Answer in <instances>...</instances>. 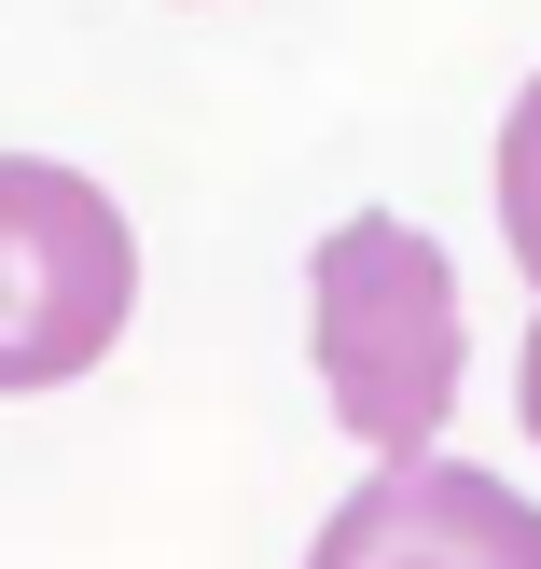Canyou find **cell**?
<instances>
[{
    "label": "cell",
    "mask_w": 541,
    "mask_h": 569,
    "mask_svg": "<svg viewBox=\"0 0 541 569\" xmlns=\"http://www.w3.org/2000/svg\"><path fill=\"white\" fill-rule=\"evenodd\" d=\"M500 237H514V264L541 278V83L514 98V126H500Z\"/></svg>",
    "instance_id": "cell-4"
},
{
    "label": "cell",
    "mask_w": 541,
    "mask_h": 569,
    "mask_svg": "<svg viewBox=\"0 0 541 569\" xmlns=\"http://www.w3.org/2000/svg\"><path fill=\"white\" fill-rule=\"evenodd\" d=\"M139 306V237L83 167L0 153V389H70Z\"/></svg>",
    "instance_id": "cell-2"
},
{
    "label": "cell",
    "mask_w": 541,
    "mask_h": 569,
    "mask_svg": "<svg viewBox=\"0 0 541 569\" xmlns=\"http://www.w3.org/2000/svg\"><path fill=\"white\" fill-rule=\"evenodd\" d=\"M514 417H528V445H541V320H528V361H514Z\"/></svg>",
    "instance_id": "cell-5"
},
{
    "label": "cell",
    "mask_w": 541,
    "mask_h": 569,
    "mask_svg": "<svg viewBox=\"0 0 541 569\" xmlns=\"http://www.w3.org/2000/svg\"><path fill=\"white\" fill-rule=\"evenodd\" d=\"M305 348H320V389L333 417H348L375 459H403V445L444 431V403H459V278H444V250L417 237V222L361 209L320 237V264H305Z\"/></svg>",
    "instance_id": "cell-1"
},
{
    "label": "cell",
    "mask_w": 541,
    "mask_h": 569,
    "mask_svg": "<svg viewBox=\"0 0 541 569\" xmlns=\"http://www.w3.org/2000/svg\"><path fill=\"white\" fill-rule=\"evenodd\" d=\"M320 556H333V569H361V556H514V569H541V515L500 500L487 472H431V459L403 445V459L320 528Z\"/></svg>",
    "instance_id": "cell-3"
}]
</instances>
